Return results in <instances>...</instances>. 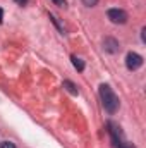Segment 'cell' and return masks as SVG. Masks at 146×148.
<instances>
[{
  "mask_svg": "<svg viewBox=\"0 0 146 148\" xmlns=\"http://www.w3.org/2000/svg\"><path fill=\"white\" fill-rule=\"evenodd\" d=\"M143 66V57L136 52H129L126 55V67L129 71H138L139 67Z\"/></svg>",
  "mask_w": 146,
  "mask_h": 148,
  "instance_id": "obj_2",
  "label": "cell"
},
{
  "mask_svg": "<svg viewBox=\"0 0 146 148\" xmlns=\"http://www.w3.org/2000/svg\"><path fill=\"white\" fill-rule=\"evenodd\" d=\"M108 131H110V136H112V143L115 147H122V133H120V127L113 122H108Z\"/></svg>",
  "mask_w": 146,
  "mask_h": 148,
  "instance_id": "obj_4",
  "label": "cell"
},
{
  "mask_svg": "<svg viewBox=\"0 0 146 148\" xmlns=\"http://www.w3.org/2000/svg\"><path fill=\"white\" fill-rule=\"evenodd\" d=\"M81 2H83L86 7H95V5L98 3V0H81Z\"/></svg>",
  "mask_w": 146,
  "mask_h": 148,
  "instance_id": "obj_9",
  "label": "cell"
},
{
  "mask_svg": "<svg viewBox=\"0 0 146 148\" xmlns=\"http://www.w3.org/2000/svg\"><path fill=\"white\" fill-rule=\"evenodd\" d=\"M55 5H59V7H65L67 3H65V0H52Z\"/></svg>",
  "mask_w": 146,
  "mask_h": 148,
  "instance_id": "obj_11",
  "label": "cell"
},
{
  "mask_svg": "<svg viewBox=\"0 0 146 148\" xmlns=\"http://www.w3.org/2000/svg\"><path fill=\"white\" fill-rule=\"evenodd\" d=\"M71 60H72V66L76 67V71H79V73H83V71H84V62H83L79 57L72 55V57H71Z\"/></svg>",
  "mask_w": 146,
  "mask_h": 148,
  "instance_id": "obj_7",
  "label": "cell"
},
{
  "mask_svg": "<svg viewBox=\"0 0 146 148\" xmlns=\"http://www.w3.org/2000/svg\"><path fill=\"white\" fill-rule=\"evenodd\" d=\"M103 48H105V52H108V53H117V52L120 50V45H119V41H117L115 38L107 36L103 40Z\"/></svg>",
  "mask_w": 146,
  "mask_h": 148,
  "instance_id": "obj_5",
  "label": "cell"
},
{
  "mask_svg": "<svg viewBox=\"0 0 146 148\" xmlns=\"http://www.w3.org/2000/svg\"><path fill=\"white\" fill-rule=\"evenodd\" d=\"M2 14H3V12H2V9H0V24H2V21H3V19H2Z\"/></svg>",
  "mask_w": 146,
  "mask_h": 148,
  "instance_id": "obj_14",
  "label": "cell"
},
{
  "mask_svg": "<svg viewBox=\"0 0 146 148\" xmlns=\"http://www.w3.org/2000/svg\"><path fill=\"white\" fill-rule=\"evenodd\" d=\"M100 98H102V103L108 114H115L119 110V98L108 84H100Z\"/></svg>",
  "mask_w": 146,
  "mask_h": 148,
  "instance_id": "obj_1",
  "label": "cell"
},
{
  "mask_svg": "<svg viewBox=\"0 0 146 148\" xmlns=\"http://www.w3.org/2000/svg\"><path fill=\"white\" fill-rule=\"evenodd\" d=\"M50 19H52V21H53V23H55V26H57V28H59V29H60V31H62V33H64V31H65V29H64V26H62V24H60V23H59V19H57V17H55V16H53V14H50Z\"/></svg>",
  "mask_w": 146,
  "mask_h": 148,
  "instance_id": "obj_8",
  "label": "cell"
},
{
  "mask_svg": "<svg viewBox=\"0 0 146 148\" xmlns=\"http://www.w3.org/2000/svg\"><path fill=\"white\" fill-rule=\"evenodd\" d=\"M16 2H17V3H19V5H26V3H28V2H29V0H16Z\"/></svg>",
  "mask_w": 146,
  "mask_h": 148,
  "instance_id": "obj_12",
  "label": "cell"
},
{
  "mask_svg": "<svg viewBox=\"0 0 146 148\" xmlns=\"http://www.w3.org/2000/svg\"><path fill=\"white\" fill-rule=\"evenodd\" d=\"M62 86H64V88H65V90H67V91H69L71 95H77V93H79V90H77V86L74 84L72 81H69V79H65V81L62 83Z\"/></svg>",
  "mask_w": 146,
  "mask_h": 148,
  "instance_id": "obj_6",
  "label": "cell"
},
{
  "mask_svg": "<svg viewBox=\"0 0 146 148\" xmlns=\"http://www.w3.org/2000/svg\"><path fill=\"white\" fill-rule=\"evenodd\" d=\"M119 148H134L132 145H122V147H119Z\"/></svg>",
  "mask_w": 146,
  "mask_h": 148,
  "instance_id": "obj_13",
  "label": "cell"
},
{
  "mask_svg": "<svg viewBox=\"0 0 146 148\" xmlns=\"http://www.w3.org/2000/svg\"><path fill=\"white\" fill-rule=\"evenodd\" d=\"M0 148H16V145L12 141H2L0 143Z\"/></svg>",
  "mask_w": 146,
  "mask_h": 148,
  "instance_id": "obj_10",
  "label": "cell"
},
{
  "mask_svg": "<svg viewBox=\"0 0 146 148\" xmlns=\"http://www.w3.org/2000/svg\"><path fill=\"white\" fill-rule=\"evenodd\" d=\"M107 16L113 24H126L127 23V12L122 9H110Z\"/></svg>",
  "mask_w": 146,
  "mask_h": 148,
  "instance_id": "obj_3",
  "label": "cell"
}]
</instances>
